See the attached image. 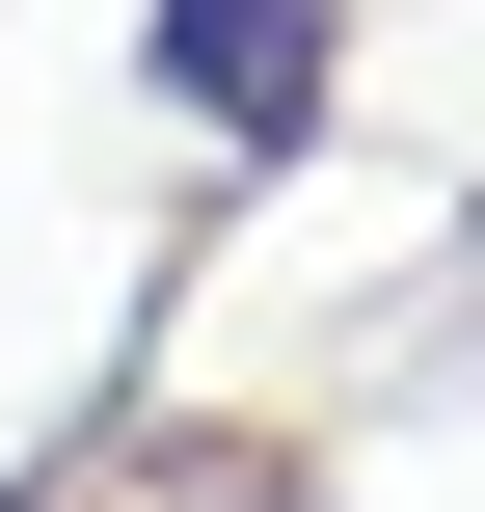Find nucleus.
Returning a JSON list of instances; mask_svg holds the SVG:
<instances>
[{
	"mask_svg": "<svg viewBox=\"0 0 485 512\" xmlns=\"http://www.w3.org/2000/svg\"><path fill=\"white\" fill-rule=\"evenodd\" d=\"M135 108L216 162V189H297L351 135V0H135Z\"/></svg>",
	"mask_w": 485,
	"mask_h": 512,
	"instance_id": "obj_1",
	"label": "nucleus"
},
{
	"mask_svg": "<svg viewBox=\"0 0 485 512\" xmlns=\"http://www.w3.org/2000/svg\"><path fill=\"white\" fill-rule=\"evenodd\" d=\"M54 512H297V432L162 405V432H81V486H54Z\"/></svg>",
	"mask_w": 485,
	"mask_h": 512,
	"instance_id": "obj_2",
	"label": "nucleus"
},
{
	"mask_svg": "<svg viewBox=\"0 0 485 512\" xmlns=\"http://www.w3.org/2000/svg\"><path fill=\"white\" fill-rule=\"evenodd\" d=\"M459 243H485V216H459Z\"/></svg>",
	"mask_w": 485,
	"mask_h": 512,
	"instance_id": "obj_3",
	"label": "nucleus"
}]
</instances>
